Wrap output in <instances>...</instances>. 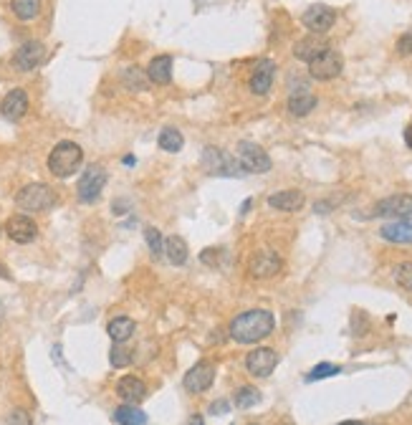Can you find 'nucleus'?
I'll use <instances>...</instances> for the list:
<instances>
[{"label": "nucleus", "instance_id": "1", "mask_svg": "<svg viewBox=\"0 0 412 425\" xmlns=\"http://www.w3.org/2000/svg\"><path fill=\"white\" fill-rule=\"evenodd\" d=\"M276 329V319L268 309H250L230 322V337L238 345H256Z\"/></svg>", "mask_w": 412, "mask_h": 425}, {"label": "nucleus", "instance_id": "2", "mask_svg": "<svg viewBox=\"0 0 412 425\" xmlns=\"http://www.w3.org/2000/svg\"><path fill=\"white\" fill-rule=\"evenodd\" d=\"M82 162H84V150L71 140L59 142L51 150V154H48V170H51V175L61 177V180H66L74 172H79Z\"/></svg>", "mask_w": 412, "mask_h": 425}, {"label": "nucleus", "instance_id": "3", "mask_svg": "<svg viewBox=\"0 0 412 425\" xmlns=\"http://www.w3.org/2000/svg\"><path fill=\"white\" fill-rule=\"evenodd\" d=\"M15 206L21 208L26 212H41V210H48V208L56 206V195L48 185L44 183H30L26 188L18 190L15 195Z\"/></svg>", "mask_w": 412, "mask_h": 425}, {"label": "nucleus", "instance_id": "4", "mask_svg": "<svg viewBox=\"0 0 412 425\" xmlns=\"http://www.w3.org/2000/svg\"><path fill=\"white\" fill-rule=\"evenodd\" d=\"M236 160L241 165V170L250 172V175H263V172H268L273 168L271 157H268V152H265L263 147L248 140L236 147Z\"/></svg>", "mask_w": 412, "mask_h": 425}, {"label": "nucleus", "instance_id": "5", "mask_svg": "<svg viewBox=\"0 0 412 425\" xmlns=\"http://www.w3.org/2000/svg\"><path fill=\"white\" fill-rule=\"evenodd\" d=\"M203 168L207 170V175H218V177H241L245 175L236 157H230L228 152H223L218 147H205L203 150Z\"/></svg>", "mask_w": 412, "mask_h": 425}, {"label": "nucleus", "instance_id": "6", "mask_svg": "<svg viewBox=\"0 0 412 425\" xmlns=\"http://www.w3.org/2000/svg\"><path fill=\"white\" fill-rule=\"evenodd\" d=\"M341 69H344V59H341V53L334 51L331 46H329V48H324V51L319 53V56H314V59L309 61V73L317 81L337 79L339 73H341Z\"/></svg>", "mask_w": 412, "mask_h": 425}, {"label": "nucleus", "instance_id": "7", "mask_svg": "<svg viewBox=\"0 0 412 425\" xmlns=\"http://www.w3.org/2000/svg\"><path fill=\"white\" fill-rule=\"evenodd\" d=\"M104 185H106V170H104L102 165H88L86 172L79 177V185H76L79 200H82V203H94V200H99Z\"/></svg>", "mask_w": 412, "mask_h": 425}, {"label": "nucleus", "instance_id": "8", "mask_svg": "<svg viewBox=\"0 0 412 425\" xmlns=\"http://www.w3.org/2000/svg\"><path fill=\"white\" fill-rule=\"evenodd\" d=\"M301 23L311 30V33H317V36H324L326 30H329L331 26L337 23V10H334V8H329V6H324V3H317V6H309L306 10H303Z\"/></svg>", "mask_w": 412, "mask_h": 425}, {"label": "nucleus", "instance_id": "9", "mask_svg": "<svg viewBox=\"0 0 412 425\" xmlns=\"http://www.w3.org/2000/svg\"><path fill=\"white\" fill-rule=\"evenodd\" d=\"M46 61V46L41 41H26V44L13 53V69L15 71H33Z\"/></svg>", "mask_w": 412, "mask_h": 425}, {"label": "nucleus", "instance_id": "10", "mask_svg": "<svg viewBox=\"0 0 412 425\" xmlns=\"http://www.w3.org/2000/svg\"><path fill=\"white\" fill-rule=\"evenodd\" d=\"M6 233H8V238L13 243H18V246H28V243H33L38 238V226L33 223V218L18 212L13 218H8Z\"/></svg>", "mask_w": 412, "mask_h": 425}, {"label": "nucleus", "instance_id": "11", "mask_svg": "<svg viewBox=\"0 0 412 425\" xmlns=\"http://www.w3.org/2000/svg\"><path fill=\"white\" fill-rule=\"evenodd\" d=\"M276 365H279V354H276V350H268V347H258L245 357V370L253 377H268L276 370Z\"/></svg>", "mask_w": 412, "mask_h": 425}, {"label": "nucleus", "instance_id": "12", "mask_svg": "<svg viewBox=\"0 0 412 425\" xmlns=\"http://www.w3.org/2000/svg\"><path fill=\"white\" fill-rule=\"evenodd\" d=\"M273 79H276V61L271 59H261L253 69L248 79V89L253 91L256 96H265L271 91L273 87Z\"/></svg>", "mask_w": 412, "mask_h": 425}, {"label": "nucleus", "instance_id": "13", "mask_svg": "<svg viewBox=\"0 0 412 425\" xmlns=\"http://www.w3.org/2000/svg\"><path fill=\"white\" fill-rule=\"evenodd\" d=\"M215 382V365L210 362H198L195 367H190V372L185 374V390L187 392H205V390L213 388Z\"/></svg>", "mask_w": 412, "mask_h": 425}, {"label": "nucleus", "instance_id": "14", "mask_svg": "<svg viewBox=\"0 0 412 425\" xmlns=\"http://www.w3.org/2000/svg\"><path fill=\"white\" fill-rule=\"evenodd\" d=\"M281 256L276 251H258L256 256L250 258V276L253 279H273L281 271Z\"/></svg>", "mask_w": 412, "mask_h": 425}, {"label": "nucleus", "instance_id": "15", "mask_svg": "<svg viewBox=\"0 0 412 425\" xmlns=\"http://www.w3.org/2000/svg\"><path fill=\"white\" fill-rule=\"evenodd\" d=\"M28 111V94L23 89H13L8 91L6 99L0 102V114L8 119V122H18V119L26 117Z\"/></svg>", "mask_w": 412, "mask_h": 425}, {"label": "nucleus", "instance_id": "16", "mask_svg": "<svg viewBox=\"0 0 412 425\" xmlns=\"http://www.w3.org/2000/svg\"><path fill=\"white\" fill-rule=\"evenodd\" d=\"M410 208H412L410 195H390V198H384L377 203L375 210H372V218H392V215L405 218Z\"/></svg>", "mask_w": 412, "mask_h": 425}, {"label": "nucleus", "instance_id": "17", "mask_svg": "<svg viewBox=\"0 0 412 425\" xmlns=\"http://www.w3.org/2000/svg\"><path fill=\"white\" fill-rule=\"evenodd\" d=\"M117 395L122 397L124 403L137 405L147 397V385H144V380L134 377V374H124V377L117 382Z\"/></svg>", "mask_w": 412, "mask_h": 425}, {"label": "nucleus", "instance_id": "18", "mask_svg": "<svg viewBox=\"0 0 412 425\" xmlns=\"http://www.w3.org/2000/svg\"><path fill=\"white\" fill-rule=\"evenodd\" d=\"M306 198H303L301 190H281V192H273L268 195V206L273 210H281V212H296L301 210Z\"/></svg>", "mask_w": 412, "mask_h": 425}, {"label": "nucleus", "instance_id": "19", "mask_svg": "<svg viewBox=\"0 0 412 425\" xmlns=\"http://www.w3.org/2000/svg\"><path fill=\"white\" fill-rule=\"evenodd\" d=\"M317 96L311 94L309 89H299V91H294V94L288 96V111L294 114V117H306V114H311V111L317 109Z\"/></svg>", "mask_w": 412, "mask_h": 425}, {"label": "nucleus", "instance_id": "20", "mask_svg": "<svg viewBox=\"0 0 412 425\" xmlns=\"http://www.w3.org/2000/svg\"><path fill=\"white\" fill-rule=\"evenodd\" d=\"M380 235H382L384 241H390V243H405V246H410V243H412V223H410V220L387 223V226L380 228Z\"/></svg>", "mask_w": 412, "mask_h": 425}, {"label": "nucleus", "instance_id": "21", "mask_svg": "<svg viewBox=\"0 0 412 425\" xmlns=\"http://www.w3.org/2000/svg\"><path fill=\"white\" fill-rule=\"evenodd\" d=\"M147 76L152 84H160V87L169 84L172 81V56H155L149 61Z\"/></svg>", "mask_w": 412, "mask_h": 425}, {"label": "nucleus", "instance_id": "22", "mask_svg": "<svg viewBox=\"0 0 412 425\" xmlns=\"http://www.w3.org/2000/svg\"><path fill=\"white\" fill-rule=\"evenodd\" d=\"M324 48H329V44H326L321 36H317V33H314V36L303 38V41H299V44L294 46V56L299 61H306V64H309V61L314 59V56H319V53L324 51Z\"/></svg>", "mask_w": 412, "mask_h": 425}, {"label": "nucleus", "instance_id": "23", "mask_svg": "<svg viewBox=\"0 0 412 425\" xmlns=\"http://www.w3.org/2000/svg\"><path fill=\"white\" fill-rule=\"evenodd\" d=\"M165 258H167L172 266H182L187 261V243H185L182 235H169L167 241H165Z\"/></svg>", "mask_w": 412, "mask_h": 425}, {"label": "nucleus", "instance_id": "24", "mask_svg": "<svg viewBox=\"0 0 412 425\" xmlns=\"http://www.w3.org/2000/svg\"><path fill=\"white\" fill-rule=\"evenodd\" d=\"M106 332H109V337L114 345H124L127 339L134 334V322L129 316H117V319H111L109 322Z\"/></svg>", "mask_w": 412, "mask_h": 425}, {"label": "nucleus", "instance_id": "25", "mask_svg": "<svg viewBox=\"0 0 412 425\" xmlns=\"http://www.w3.org/2000/svg\"><path fill=\"white\" fill-rule=\"evenodd\" d=\"M114 420H117L119 425H144L147 423V415H144V410H140L137 405H119L117 410H114Z\"/></svg>", "mask_w": 412, "mask_h": 425}, {"label": "nucleus", "instance_id": "26", "mask_svg": "<svg viewBox=\"0 0 412 425\" xmlns=\"http://www.w3.org/2000/svg\"><path fill=\"white\" fill-rule=\"evenodd\" d=\"M157 145H160V150H165V152H180L185 147V137L180 129H175V127H165L162 132H160V137H157Z\"/></svg>", "mask_w": 412, "mask_h": 425}, {"label": "nucleus", "instance_id": "27", "mask_svg": "<svg viewBox=\"0 0 412 425\" xmlns=\"http://www.w3.org/2000/svg\"><path fill=\"white\" fill-rule=\"evenodd\" d=\"M122 84H124L129 91H147L149 76L142 71V69H137V66L124 69V71H122Z\"/></svg>", "mask_w": 412, "mask_h": 425}, {"label": "nucleus", "instance_id": "28", "mask_svg": "<svg viewBox=\"0 0 412 425\" xmlns=\"http://www.w3.org/2000/svg\"><path fill=\"white\" fill-rule=\"evenodd\" d=\"M10 8L18 21H33L41 13V0H13Z\"/></svg>", "mask_w": 412, "mask_h": 425}, {"label": "nucleus", "instance_id": "29", "mask_svg": "<svg viewBox=\"0 0 412 425\" xmlns=\"http://www.w3.org/2000/svg\"><path fill=\"white\" fill-rule=\"evenodd\" d=\"M261 403V392L256 388H250V385H243V388L238 390L236 397H233V405L241 408V410H248V408H256Z\"/></svg>", "mask_w": 412, "mask_h": 425}, {"label": "nucleus", "instance_id": "30", "mask_svg": "<svg viewBox=\"0 0 412 425\" xmlns=\"http://www.w3.org/2000/svg\"><path fill=\"white\" fill-rule=\"evenodd\" d=\"M144 241H147L149 253H152V256H155V258L162 256V251H165V238H162V233H160L157 228H144Z\"/></svg>", "mask_w": 412, "mask_h": 425}, {"label": "nucleus", "instance_id": "31", "mask_svg": "<svg viewBox=\"0 0 412 425\" xmlns=\"http://www.w3.org/2000/svg\"><path fill=\"white\" fill-rule=\"evenodd\" d=\"M341 372V367L339 365H331V362H321L306 374V382H317V380H326V377H334V374Z\"/></svg>", "mask_w": 412, "mask_h": 425}, {"label": "nucleus", "instance_id": "32", "mask_svg": "<svg viewBox=\"0 0 412 425\" xmlns=\"http://www.w3.org/2000/svg\"><path fill=\"white\" fill-rule=\"evenodd\" d=\"M395 281H397L405 291H412V261L395 266Z\"/></svg>", "mask_w": 412, "mask_h": 425}, {"label": "nucleus", "instance_id": "33", "mask_svg": "<svg viewBox=\"0 0 412 425\" xmlns=\"http://www.w3.org/2000/svg\"><path fill=\"white\" fill-rule=\"evenodd\" d=\"M109 362L111 367H127V365H132V354L127 352V350H122V345H114L111 347V352H109Z\"/></svg>", "mask_w": 412, "mask_h": 425}, {"label": "nucleus", "instance_id": "34", "mask_svg": "<svg viewBox=\"0 0 412 425\" xmlns=\"http://www.w3.org/2000/svg\"><path fill=\"white\" fill-rule=\"evenodd\" d=\"M8 425H33V420H30V415L23 408H15L10 415H8Z\"/></svg>", "mask_w": 412, "mask_h": 425}, {"label": "nucleus", "instance_id": "35", "mask_svg": "<svg viewBox=\"0 0 412 425\" xmlns=\"http://www.w3.org/2000/svg\"><path fill=\"white\" fill-rule=\"evenodd\" d=\"M397 53H400V56H412V33H405V36H400V41H397Z\"/></svg>", "mask_w": 412, "mask_h": 425}, {"label": "nucleus", "instance_id": "36", "mask_svg": "<svg viewBox=\"0 0 412 425\" xmlns=\"http://www.w3.org/2000/svg\"><path fill=\"white\" fill-rule=\"evenodd\" d=\"M228 410H230L228 400H215V403H210V408H207V413H210V415H215V418H218V415H225Z\"/></svg>", "mask_w": 412, "mask_h": 425}, {"label": "nucleus", "instance_id": "37", "mask_svg": "<svg viewBox=\"0 0 412 425\" xmlns=\"http://www.w3.org/2000/svg\"><path fill=\"white\" fill-rule=\"evenodd\" d=\"M0 279H6V281L13 279V276H10V271H8V269H6V266H3V264H0Z\"/></svg>", "mask_w": 412, "mask_h": 425}, {"label": "nucleus", "instance_id": "38", "mask_svg": "<svg viewBox=\"0 0 412 425\" xmlns=\"http://www.w3.org/2000/svg\"><path fill=\"white\" fill-rule=\"evenodd\" d=\"M405 145H407V147H410V150H412V125H410V127H407V129H405Z\"/></svg>", "mask_w": 412, "mask_h": 425}, {"label": "nucleus", "instance_id": "39", "mask_svg": "<svg viewBox=\"0 0 412 425\" xmlns=\"http://www.w3.org/2000/svg\"><path fill=\"white\" fill-rule=\"evenodd\" d=\"M187 425H205V420L200 418V415H192V418H190V423H187Z\"/></svg>", "mask_w": 412, "mask_h": 425}, {"label": "nucleus", "instance_id": "40", "mask_svg": "<svg viewBox=\"0 0 412 425\" xmlns=\"http://www.w3.org/2000/svg\"><path fill=\"white\" fill-rule=\"evenodd\" d=\"M250 206H253V200H245L243 206H241V215H245V212L250 210Z\"/></svg>", "mask_w": 412, "mask_h": 425}, {"label": "nucleus", "instance_id": "41", "mask_svg": "<svg viewBox=\"0 0 412 425\" xmlns=\"http://www.w3.org/2000/svg\"><path fill=\"white\" fill-rule=\"evenodd\" d=\"M339 425H364L362 420H344V423H339Z\"/></svg>", "mask_w": 412, "mask_h": 425}, {"label": "nucleus", "instance_id": "42", "mask_svg": "<svg viewBox=\"0 0 412 425\" xmlns=\"http://www.w3.org/2000/svg\"><path fill=\"white\" fill-rule=\"evenodd\" d=\"M402 220H412V208H410V210H407V215H405V218H402Z\"/></svg>", "mask_w": 412, "mask_h": 425}, {"label": "nucleus", "instance_id": "43", "mask_svg": "<svg viewBox=\"0 0 412 425\" xmlns=\"http://www.w3.org/2000/svg\"><path fill=\"white\" fill-rule=\"evenodd\" d=\"M0 319H3V307H0Z\"/></svg>", "mask_w": 412, "mask_h": 425}]
</instances>
